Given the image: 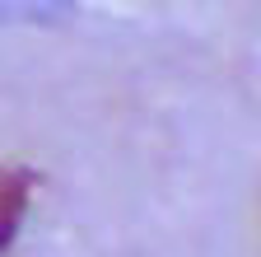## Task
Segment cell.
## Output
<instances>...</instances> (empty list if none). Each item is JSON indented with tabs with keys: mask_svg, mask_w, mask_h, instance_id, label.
Here are the masks:
<instances>
[{
	"mask_svg": "<svg viewBox=\"0 0 261 257\" xmlns=\"http://www.w3.org/2000/svg\"><path fill=\"white\" fill-rule=\"evenodd\" d=\"M33 178L28 169H0V257H5L23 229L28 215V197H33Z\"/></svg>",
	"mask_w": 261,
	"mask_h": 257,
	"instance_id": "obj_1",
	"label": "cell"
}]
</instances>
